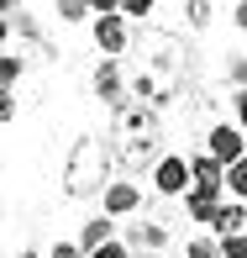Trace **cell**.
I'll return each mask as SVG.
<instances>
[{
  "label": "cell",
  "instance_id": "obj_1",
  "mask_svg": "<svg viewBox=\"0 0 247 258\" xmlns=\"http://www.w3.org/2000/svg\"><path fill=\"white\" fill-rule=\"evenodd\" d=\"M132 58H121V79H126V100L142 105V111L163 116L169 105L184 100L195 79V48L179 37V32H163V27H142L132 32Z\"/></svg>",
  "mask_w": 247,
  "mask_h": 258
},
{
  "label": "cell",
  "instance_id": "obj_2",
  "mask_svg": "<svg viewBox=\"0 0 247 258\" xmlns=\"http://www.w3.org/2000/svg\"><path fill=\"white\" fill-rule=\"evenodd\" d=\"M105 143H111L116 169H126V179H132L137 169H152V163L163 158V116H152V111H142V105L121 100L111 111V132H105Z\"/></svg>",
  "mask_w": 247,
  "mask_h": 258
},
{
  "label": "cell",
  "instance_id": "obj_3",
  "mask_svg": "<svg viewBox=\"0 0 247 258\" xmlns=\"http://www.w3.org/2000/svg\"><path fill=\"white\" fill-rule=\"evenodd\" d=\"M111 143H105L100 132H85L74 137V148L63 153V174H58V184H63L68 201H100V190L111 184Z\"/></svg>",
  "mask_w": 247,
  "mask_h": 258
},
{
  "label": "cell",
  "instance_id": "obj_4",
  "mask_svg": "<svg viewBox=\"0 0 247 258\" xmlns=\"http://www.w3.org/2000/svg\"><path fill=\"white\" fill-rule=\"evenodd\" d=\"M121 242H126L132 258H174L179 253V221H174L163 206L142 201V211H137V221L126 227Z\"/></svg>",
  "mask_w": 247,
  "mask_h": 258
},
{
  "label": "cell",
  "instance_id": "obj_5",
  "mask_svg": "<svg viewBox=\"0 0 247 258\" xmlns=\"http://www.w3.org/2000/svg\"><path fill=\"white\" fill-rule=\"evenodd\" d=\"M147 174H152V195H158V201L190 195V163H184V153H163Z\"/></svg>",
  "mask_w": 247,
  "mask_h": 258
},
{
  "label": "cell",
  "instance_id": "obj_6",
  "mask_svg": "<svg viewBox=\"0 0 247 258\" xmlns=\"http://www.w3.org/2000/svg\"><path fill=\"white\" fill-rule=\"evenodd\" d=\"M142 184H132V179H111L100 190V216H111V221H121V216H137L142 211Z\"/></svg>",
  "mask_w": 247,
  "mask_h": 258
},
{
  "label": "cell",
  "instance_id": "obj_7",
  "mask_svg": "<svg viewBox=\"0 0 247 258\" xmlns=\"http://www.w3.org/2000/svg\"><path fill=\"white\" fill-rule=\"evenodd\" d=\"M90 37H95V53H100V58H126V48H132V21H121V16H95Z\"/></svg>",
  "mask_w": 247,
  "mask_h": 258
},
{
  "label": "cell",
  "instance_id": "obj_8",
  "mask_svg": "<svg viewBox=\"0 0 247 258\" xmlns=\"http://www.w3.org/2000/svg\"><path fill=\"white\" fill-rule=\"evenodd\" d=\"M242 153H247V137H242L231 121H216V126L205 132V158H216L221 169H226V163H237Z\"/></svg>",
  "mask_w": 247,
  "mask_h": 258
},
{
  "label": "cell",
  "instance_id": "obj_9",
  "mask_svg": "<svg viewBox=\"0 0 247 258\" xmlns=\"http://www.w3.org/2000/svg\"><path fill=\"white\" fill-rule=\"evenodd\" d=\"M90 90H95V100H105L116 111V105L126 100V79H121V58H100L95 74H90Z\"/></svg>",
  "mask_w": 247,
  "mask_h": 258
},
{
  "label": "cell",
  "instance_id": "obj_10",
  "mask_svg": "<svg viewBox=\"0 0 247 258\" xmlns=\"http://www.w3.org/2000/svg\"><path fill=\"white\" fill-rule=\"evenodd\" d=\"M184 163H190V190H200V195H221V201H226V190H221V163H216V158L184 153Z\"/></svg>",
  "mask_w": 247,
  "mask_h": 258
},
{
  "label": "cell",
  "instance_id": "obj_11",
  "mask_svg": "<svg viewBox=\"0 0 247 258\" xmlns=\"http://www.w3.org/2000/svg\"><path fill=\"white\" fill-rule=\"evenodd\" d=\"M231 232H247V206L242 201H221L216 206V216H210V232H205V237H231Z\"/></svg>",
  "mask_w": 247,
  "mask_h": 258
},
{
  "label": "cell",
  "instance_id": "obj_12",
  "mask_svg": "<svg viewBox=\"0 0 247 258\" xmlns=\"http://www.w3.org/2000/svg\"><path fill=\"white\" fill-rule=\"evenodd\" d=\"M116 232H121V227H116L111 216H90L85 227H79V237H74V248H79V253H95L100 242H111V237H116Z\"/></svg>",
  "mask_w": 247,
  "mask_h": 258
},
{
  "label": "cell",
  "instance_id": "obj_13",
  "mask_svg": "<svg viewBox=\"0 0 247 258\" xmlns=\"http://www.w3.org/2000/svg\"><path fill=\"white\" fill-rule=\"evenodd\" d=\"M216 206H221V195H200V190H190V195H184V216H190L195 227H210Z\"/></svg>",
  "mask_w": 247,
  "mask_h": 258
},
{
  "label": "cell",
  "instance_id": "obj_14",
  "mask_svg": "<svg viewBox=\"0 0 247 258\" xmlns=\"http://www.w3.org/2000/svg\"><path fill=\"white\" fill-rule=\"evenodd\" d=\"M221 190H226L231 201L247 206V153H242L237 163H226V169H221Z\"/></svg>",
  "mask_w": 247,
  "mask_h": 258
},
{
  "label": "cell",
  "instance_id": "obj_15",
  "mask_svg": "<svg viewBox=\"0 0 247 258\" xmlns=\"http://www.w3.org/2000/svg\"><path fill=\"white\" fill-rule=\"evenodd\" d=\"M27 74V63H21V53H0V90H16V79Z\"/></svg>",
  "mask_w": 247,
  "mask_h": 258
},
{
  "label": "cell",
  "instance_id": "obj_16",
  "mask_svg": "<svg viewBox=\"0 0 247 258\" xmlns=\"http://www.w3.org/2000/svg\"><path fill=\"white\" fill-rule=\"evenodd\" d=\"M152 6H158V0H116V16L121 21H142V16H152Z\"/></svg>",
  "mask_w": 247,
  "mask_h": 258
},
{
  "label": "cell",
  "instance_id": "obj_17",
  "mask_svg": "<svg viewBox=\"0 0 247 258\" xmlns=\"http://www.w3.org/2000/svg\"><path fill=\"white\" fill-rule=\"evenodd\" d=\"M184 258H221L216 237H184Z\"/></svg>",
  "mask_w": 247,
  "mask_h": 258
},
{
  "label": "cell",
  "instance_id": "obj_18",
  "mask_svg": "<svg viewBox=\"0 0 247 258\" xmlns=\"http://www.w3.org/2000/svg\"><path fill=\"white\" fill-rule=\"evenodd\" d=\"M216 248H221V258H247V232H231V237H221Z\"/></svg>",
  "mask_w": 247,
  "mask_h": 258
},
{
  "label": "cell",
  "instance_id": "obj_19",
  "mask_svg": "<svg viewBox=\"0 0 247 258\" xmlns=\"http://www.w3.org/2000/svg\"><path fill=\"white\" fill-rule=\"evenodd\" d=\"M58 21H90V11H85V0H58Z\"/></svg>",
  "mask_w": 247,
  "mask_h": 258
},
{
  "label": "cell",
  "instance_id": "obj_20",
  "mask_svg": "<svg viewBox=\"0 0 247 258\" xmlns=\"http://www.w3.org/2000/svg\"><path fill=\"white\" fill-rule=\"evenodd\" d=\"M231 116H237L231 126H237V132L247 137V90H231Z\"/></svg>",
  "mask_w": 247,
  "mask_h": 258
},
{
  "label": "cell",
  "instance_id": "obj_21",
  "mask_svg": "<svg viewBox=\"0 0 247 258\" xmlns=\"http://www.w3.org/2000/svg\"><path fill=\"white\" fill-rule=\"evenodd\" d=\"M226 85L231 90H247V58H231V63H226Z\"/></svg>",
  "mask_w": 247,
  "mask_h": 258
},
{
  "label": "cell",
  "instance_id": "obj_22",
  "mask_svg": "<svg viewBox=\"0 0 247 258\" xmlns=\"http://www.w3.org/2000/svg\"><path fill=\"white\" fill-rule=\"evenodd\" d=\"M85 258H132V253H126V242H121V237H111V242H100V248H95V253H85Z\"/></svg>",
  "mask_w": 247,
  "mask_h": 258
},
{
  "label": "cell",
  "instance_id": "obj_23",
  "mask_svg": "<svg viewBox=\"0 0 247 258\" xmlns=\"http://www.w3.org/2000/svg\"><path fill=\"white\" fill-rule=\"evenodd\" d=\"M16 121V90H0V126Z\"/></svg>",
  "mask_w": 247,
  "mask_h": 258
},
{
  "label": "cell",
  "instance_id": "obj_24",
  "mask_svg": "<svg viewBox=\"0 0 247 258\" xmlns=\"http://www.w3.org/2000/svg\"><path fill=\"white\" fill-rule=\"evenodd\" d=\"M42 258H85V253H79V248H74V237H68V242H53Z\"/></svg>",
  "mask_w": 247,
  "mask_h": 258
},
{
  "label": "cell",
  "instance_id": "obj_25",
  "mask_svg": "<svg viewBox=\"0 0 247 258\" xmlns=\"http://www.w3.org/2000/svg\"><path fill=\"white\" fill-rule=\"evenodd\" d=\"M90 16H116V0H85Z\"/></svg>",
  "mask_w": 247,
  "mask_h": 258
},
{
  "label": "cell",
  "instance_id": "obj_26",
  "mask_svg": "<svg viewBox=\"0 0 247 258\" xmlns=\"http://www.w3.org/2000/svg\"><path fill=\"white\" fill-rule=\"evenodd\" d=\"M231 21H237V27L247 32V0H242V6H231Z\"/></svg>",
  "mask_w": 247,
  "mask_h": 258
},
{
  "label": "cell",
  "instance_id": "obj_27",
  "mask_svg": "<svg viewBox=\"0 0 247 258\" xmlns=\"http://www.w3.org/2000/svg\"><path fill=\"white\" fill-rule=\"evenodd\" d=\"M27 0H0V16H11V11H21Z\"/></svg>",
  "mask_w": 247,
  "mask_h": 258
},
{
  "label": "cell",
  "instance_id": "obj_28",
  "mask_svg": "<svg viewBox=\"0 0 247 258\" xmlns=\"http://www.w3.org/2000/svg\"><path fill=\"white\" fill-rule=\"evenodd\" d=\"M11 48V27H6V16H0V53Z\"/></svg>",
  "mask_w": 247,
  "mask_h": 258
},
{
  "label": "cell",
  "instance_id": "obj_29",
  "mask_svg": "<svg viewBox=\"0 0 247 258\" xmlns=\"http://www.w3.org/2000/svg\"><path fill=\"white\" fill-rule=\"evenodd\" d=\"M16 258H42V253H37V248H21V253H16Z\"/></svg>",
  "mask_w": 247,
  "mask_h": 258
},
{
  "label": "cell",
  "instance_id": "obj_30",
  "mask_svg": "<svg viewBox=\"0 0 247 258\" xmlns=\"http://www.w3.org/2000/svg\"><path fill=\"white\" fill-rule=\"evenodd\" d=\"M226 6H242V0H226Z\"/></svg>",
  "mask_w": 247,
  "mask_h": 258
},
{
  "label": "cell",
  "instance_id": "obj_31",
  "mask_svg": "<svg viewBox=\"0 0 247 258\" xmlns=\"http://www.w3.org/2000/svg\"><path fill=\"white\" fill-rule=\"evenodd\" d=\"M0 169H6V158H0Z\"/></svg>",
  "mask_w": 247,
  "mask_h": 258
},
{
  "label": "cell",
  "instance_id": "obj_32",
  "mask_svg": "<svg viewBox=\"0 0 247 258\" xmlns=\"http://www.w3.org/2000/svg\"><path fill=\"white\" fill-rule=\"evenodd\" d=\"M179 6H184V0H179Z\"/></svg>",
  "mask_w": 247,
  "mask_h": 258
}]
</instances>
